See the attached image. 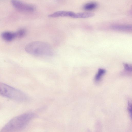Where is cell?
Returning a JSON list of instances; mask_svg holds the SVG:
<instances>
[{
	"instance_id": "cell-5",
	"label": "cell",
	"mask_w": 132,
	"mask_h": 132,
	"mask_svg": "<svg viewBox=\"0 0 132 132\" xmlns=\"http://www.w3.org/2000/svg\"><path fill=\"white\" fill-rule=\"evenodd\" d=\"M75 13L70 11H59L49 14L48 16L50 18L65 17L74 18Z\"/></svg>"
},
{
	"instance_id": "cell-3",
	"label": "cell",
	"mask_w": 132,
	"mask_h": 132,
	"mask_svg": "<svg viewBox=\"0 0 132 132\" xmlns=\"http://www.w3.org/2000/svg\"><path fill=\"white\" fill-rule=\"evenodd\" d=\"M0 95L21 102L24 101L27 99V95L23 92L3 83H0Z\"/></svg>"
},
{
	"instance_id": "cell-4",
	"label": "cell",
	"mask_w": 132,
	"mask_h": 132,
	"mask_svg": "<svg viewBox=\"0 0 132 132\" xmlns=\"http://www.w3.org/2000/svg\"><path fill=\"white\" fill-rule=\"evenodd\" d=\"M11 3L15 8L21 12H31L35 9L33 5L25 3L18 0H12Z\"/></svg>"
},
{
	"instance_id": "cell-1",
	"label": "cell",
	"mask_w": 132,
	"mask_h": 132,
	"mask_svg": "<svg viewBox=\"0 0 132 132\" xmlns=\"http://www.w3.org/2000/svg\"><path fill=\"white\" fill-rule=\"evenodd\" d=\"M32 112H26L11 119L2 128L1 132H10L19 130L24 128L34 118Z\"/></svg>"
},
{
	"instance_id": "cell-13",
	"label": "cell",
	"mask_w": 132,
	"mask_h": 132,
	"mask_svg": "<svg viewBox=\"0 0 132 132\" xmlns=\"http://www.w3.org/2000/svg\"><path fill=\"white\" fill-rule=\"evenodd\" d=\"M128 110L130 115L131 117V102H129L128 104Z\"/></svg>"
},
{
	"instance_id": "cell-6",
	"label": "cell",
	"mask_w": 132,
	"mask_h": 132,
	"mask_svg": "<svg viewBox=\"0 0 132 132\" xmlns=\"http://www.w3.org/2000/svg\"><path fill=\"white\" fill-rule=\"evenodd\" d=\"M114 30L125 32L131 31L132 26L129 25H113L111 27Z\"/></svg>"
},
{
	"instance_id": "cell-2",
	"label": "cell",
	"mask_w": 132,
	"mask_h": 132,
	"mask_svg": "<svg viewBox=\"0 0 132 132\" xmlns=\"http://www.w3.org/2000/svg\"><path fill=\"white\" fill-rule=\"evenodd\" d=\"M25 50L28 54L36 56H51L54 53L50 45L41 41H34L28 43L26 46Z\"/></svg>"
},
{
	"instance_id": "cell-11",
	"label": "cell",
	"mask_w": 132,
	"mask_h": 132,
	"mask_svg": "<svg viewBox=\"0 0 132 132\" xmlns=\"http://www.w3.org/2000/svg\"><path fill=\"white\" fill-rule=\"evenodd\" d=\"M26 30L24 29H21L15 32L16 37L21 38L23 37L26 35Z\"/></svg>"
},
{
	"instance_id": "cell-9",
	"label": "cell",
	"mask_w": 132,
	"mask_h": 132,
	"mask_svg": "<svg viewBox=\"0 0 132 132\" xmlns=\"http://www.w3.org/2000/svg\"><path fill=\"white\" fill-rule=\"evenodd\" d=\"M95 14L93 13L84 12L75 13L74 18H87L93 16Z\"/></svg>"
},
{
	"instance_id": "cell-12",
	"label": "cell",
	"mask_w": 132,
	"mask_h": 132,
	"mask_svg": "<svg viewBox=\"0 0 132 132\" xmlns=\"http://www.w3.org/2000/svg\"><path fill=\"white\" fill-rule=\"evenodd\" d=\"M123 65L126 71L130 72L132 71V68L131 65L127 63H124Z\"/></svg>"
},
{
	"instance_id": "cell-10",
	"label": "cell",
	"mask_w": 132,
	"mask_h": 132,
	"mask_svg": "<svg viewBox=\"0 0 132 132\" xmlns=\"http://www.w3.org/2000/svg\"><path fill=\"white\" fill-rule=\"evenodd\" d=\"M105 72L106 71L104 69L101 68L99 69L97 72L95 77V80L96 81H99Z\"/></svg>"
},
{
	"instance_id": "cell-8",
	"label": "cell",
	"mask_w": 132,
	"mask_h": 132,
	"mask_svg": "<svg viewBox=\"0 0 132 132\" xmlns=\"http://www.w3.org/2000/svg\"><path fill=\"white\" fill-rule=\"evenodd\" d=\"M98 4L95 2H90L85 4L83 6L84 10L86 11H91L96 8Z\"/></svg>"
},
{
	"instance_id": "cell-7",
	"label": "cell",
	"mask_w": 132,
	"mask_h": 132,
	"mask_svg": "<svg viewBox=\"0 0 132 132\" xmlns=\"http://www.w3.org/2000/svg\"><path fill=\"white\" fill-rule=\"evenodd\" d=\"M1 36L4 40L10 42L16 37L15 32L9 31H5L2 33Z\"/></svg>"
}]
</instances>
